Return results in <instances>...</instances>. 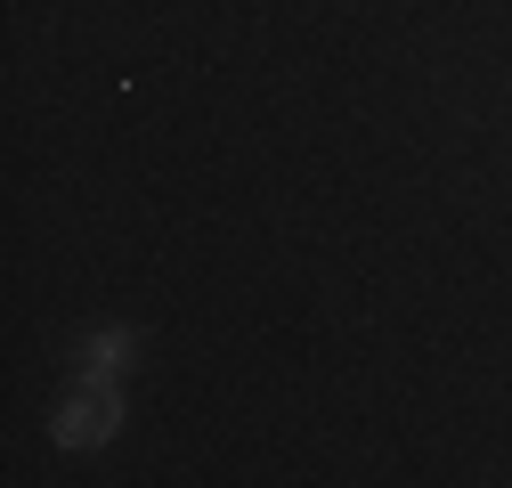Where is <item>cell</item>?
Listing matches in <instances>:
<instances>
[{"instance_id":"6da1fadb","label":"cell","mask_w":512,"mask_h":488,"mask_svg":"<svg viewBox=\"0 0 512 488\" xmlns=\"http://www.w3.org/2000/svg\"><path fill=\"white\" fill-rule=\"evenodd\" d=\"M106 423H114L106 391H82V415H66V423H57V440H66V448H82V440H98V432H106Z\"/></svg>"}]
</instances>
